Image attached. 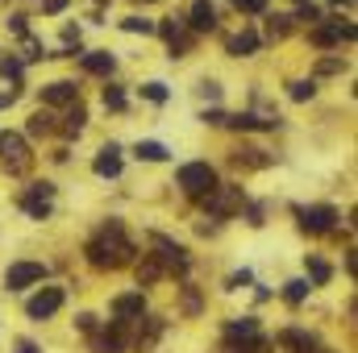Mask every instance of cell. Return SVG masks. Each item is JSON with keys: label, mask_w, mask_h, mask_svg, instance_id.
<instances>
[{"label": "cell", "mask_w": 358, "mask_h": 353, "mask_svg": "<svg viewBox=\"0 0 358 353\" xmlns=\"http://www.w3.org/2000/svg\"><path fill=\"white\" fill-rule=\"evenodd\" d=\"M134 258V241L125 237V229H121V220H108L104 229H100V237L88 241V262L96 270H117V266H125Z\"/></svg>", "instance_id": "1"}, {"label": "cell", "mask_w": 358, "mask_h": 353, "mask_svg": "<svg viewBox=\"0 0 358 353\" xmlns=\"http://www.w3.org/2000/svg\"><path fill=\"white\" fill-rule=\"evenodd\" d=\"M176 183H179V191H183V195L204 200V195L217 187V171H213L208 163H183V167H179V175H176Z\"/></svg>", "instance_id": "2"}, {"label": "cell", "mask_w": 358, "mask_h": 353, "mask_svg": "<svg viewBox=\"0 0 358 353\" xmlns=\"http://www.w3.org/2000/svg\"><path fill=\"white\" fill-rule=\"evenodd\" d=\"M204 204H208V212H213V216H221V220H225V216H234V212L246 204V191H242V187H221V183H217V187L204 195Z\"/></svg>", "instance_id": "3"}, {"label": "cell", "mask_w": 358, "mask_h": 353, "mask_svg": "<svg viewBox=\"0 0 358 353\" xmlns=\"http://www.w3.org/2000/svg\"><path fill=\"white\" fill-rule=\"evenodd\" d=\"M296 216H300V229H304V233H313V237H321V233H329V229L338 225V208H329V204L296 208Z\"/></svg>", "instance_id": "4"}, {"label": "cell", "mask_w": 358, "mask_h": 353, "mask_svg": "<svg viewBox=\"0 0 358 353\" xmlns=\"http://www.w3.org/2000/svg\"><path fill=\"white\" fill-rule=\"evenodd\" d=\"M42 278H46V266L42 262H13L4 270V287L8 291H25V287H34Z\"/></svg>", "instance_id": "5"}, {"label": "cell", "mask_w": 358, "mask_h": 353, "mask_svg": "<svg viewBox=\"0 0 358 353\" xmlns=\"http://www.w3.org/2000/svg\"><path fill=\"white\" fill-rule=\"evenodd\" d=\"M59 308H63V287H42V291H38V295L25 303L29 320H50Z\"/></svg>", "instance_id": "6"}, {"label": "cell", "mask_w": 358, "mask_h": 353, "mask_svg": "<svg viewBox=\"0 0 358 353\" xmlns=\"http://www.w3.org/2000/svg\"><path fill=\"white\" fill-rule=\"evenodd\" d=\"M50 200H55V183H34V187L21 195V208H25L34 220H42V216H50Z\"/></svg>", "instance_id": "7"}, {"label": "cell", "mask_w": 358, "mask_h": 353, "mask_svg": "<svg viewBox=\"0 0 358 353\" xmlns=\"http://www.w3.org/2000/svg\"><path fill=\"white\" fill-rule=\"evenodd\" d=\"M0 158H4L8 171H25V167H29L25 137H21V133H0Z\"/></svg>", "instance_id": "8"}, {"label": "cell", "mask_w": 358, "mask_h": 353, "mask_svg": "<svg viewBox=\"0 0 358 353\" xmlns=\"http://www.w3.org/2000/svg\"><path fill=\"white\" fill-rule=\"evenodd\" d=\"M125 345H129V337H125V320H113V324L96 337L92 350L96 353H125Z\"/></svg>", "instance_id": "9"}, {"label": "cell", "mask_w": 358, "mask_h": 353, "mask_svg": "<svg viewBox=\"0 0 358 353\" xmlns=\"http://www.w3.org/2000/svg\"><path fill=\"white\" fill-rule=\"evenodd\" d=\"M155 258L163 266H179V270H187V250L183 246H176V241H167V237H155Z\"/></svg>", "instance_id": "10"}, {"label": "cell", "mask_w": 358, "mask_h": 353, "mask_svg": "<svg viewBox=\"0 0 358 353\" xmlns=\"http://www.w3.org/2000/svg\"><path fill=\"white\" fill-rule=\"evenodd\" d=\"M187 25H192L196 33L217 29V13H213V4H208V0H196V4H192V13H187Z\"/></svg>", "instance_id": "11"}, {"label": "cell", "mask_w": 358, "mask_h": 353, "mask_svg": "<svg viewBox=\"0 0 358 353\" xmlns=\"http://www.w3.org/2000/svg\"><path fill=\"white\" fill-rule=\"evenodd\" d=\"M113 312H117L121 320H129V316H138V320H142V312H146V299H142V291L117 295V299H113Z\"/></svg>", "instance_id": "12"}, {"label": "cell", "mask_w": 358, "mask_h": 353, "mask_svg": "<svg viewBox=\"0 0 358 353\" xmlns=\"http://www.w3.org/2000/svg\"><path fill=\"white\" fill-rule=\"evenodd\" d=\"M76 96H80V88L71 80H59V84L42 88V104H76Z\"/></svg>", "instance_id": "13"}, {"label": "cell", "mask_w": 358, "mask_h": 353, "mask_svg": "<svg viewBox=\"0 0 358 353\" xmlns=\"http://www.w3.org/2000/svg\"><path fill=\"white\" fill-rule=\"evenodd\" d=\"M279 345H287V350H296V353H313L317 350V337L304 333V329H283L279 333Z\"/></svg>", "instance_id": "14"}, {"label": "cell", "mask_w": 358, "mask_h": 353, "mask_svg": "<svg viewBox=\"0 0 358 353\" xmlns=\"http://www.w3.org/2000/svg\"><path fill=\"white\" fill-rule=\"evenodd\" d=\"M96 175H104V179H117V175H121V150H117L113 142L100 150V158H96Z\"/></svg>", "instance_id": "15"}, {"label": "cell", "mask_w": 358, "mask_h": 353, "mask_svg": "<svg viewBox=\"0 0 358 353\" xmlns=\"http://www.w3.org/2000/svg\"><path fill=\"white\" fill-rule=\"evenodd\" d=\"M113 67H117V59H113L108 50H92V54H84V71H92V75H113Z\"/></svg>", "instance_id": "16"}, {"label": "cell", "mask_w": 358, "mask_h": 353, "mask_svg": "<svg viewBox=\"0 0 358 353\" xmlns=\"http://www.w3.org/2000/svg\"><path fill=\"white\" fill-rule=\"evenodd\" d=\"M308 42H313V46H338V42H342V21H329V25H317V29L308 33Z\"/></svg>", "instance_id": "17"}, {"label": "cell", "mask_w": 358, "mask_h": 353, "mask_svg": "<svg viewBox=\"0 0 358 353\" xmlns=\"http://www.w3.org/2000/svg\"><path fill=\"white\" fill-rule=\"evenodd\" d=\"M167 154H171V150H167L163 142H138V146H134V158H142V163H167Z\"/></svg>", "instance_id": "18"}, {"label": "cell", "mask_w": 358, "mask_h": 353, "mask_svg": "<svg viewBox=\"0 0 358 353\" xmlns=\"http://www.w3.org/2000/svg\"><path fill=\"white\" fill-rule=\"evenodd\" d=\"M255 50H259V33H250V29L238 33V38H229V54H234V59H246V54H255Z\"/></svg>", "instance_id": "19"}, {"label": "cell", "mask_w": 358, "mask_h": 353, "mask_svg": "<svg viewBox=\"0 0 358 353\" xmlns=\"http://www.w3.org/2000/svg\"><path fill=\"white\" fill-rule=\"evenodd\" d=\"M225 337L229 341H250V337H259V324L255 320H229L225 324Z\"/></svg>", "instance_id": "20"}, {"label": "cell", "mask_w": 358, "mask_h": 353, "mask_svg": "<svg viewBox=\"0 0 358 353\" xmlns=\"http://www.w3.org/2000/svg\"><path fill=\"white\" fill-rule=\"evenodd\" d=\"M308 291H313V283H304V278H292V283L283 287V299H287V303H304V299H308Z\"/></svg>", "instance_id": "21"}, {"label": "cell", "mask_w": 358, "mask_h": 353, "mask_svg": "<svg viewBox=\"0 0 358 353\" xmlns=\"http://www.w3.org/2000/svg\"><path fill=\"white\" fill-rule=\"evenodd\" d=\"M308 274H313V283H317V287H325V283L334 278V270H329V262H321L317 254H308Z\"/></svg>", "instance_id": "22"}, {"label": "cell", "mask_w": 358, "mask_h": 353, "mask_svg": "<svg viewBox=\"0 0 358 353\" xmlns=\"http://www.w3.org/2000/svg\"><path fill=\"white\" fill-rule=\"evenodd\" d=\"M121 29H125V33H155V21H146V17H125Z\"/></svg>", "instance_id": "23"}, {"label": "cell", "mask_w": 358, "mask_h": 353, "mask_svg": "<svg viewBox=\"0 0 358 353\" xmlns=\"http://www.w3.org/2000/svg\"><path fill=\"white\" fill-rule=\"evenodd\" d=\"M104 108H113V112H121V108H125V91H121V88H113V84H108V88H104Z\"/></svg>", "instance_id": "24"}, {"label": "cell", "mask_w": 358, "mask_h": 353, "mask_svg": "<svg viewBox=\"0 0 358 353\" xmlns=\"http://www.w3.org/2000/svg\"><path fill=\"white\" fill-rule=\"evenodd\" d=\"M50 129H55V125H50L46 112H34V117H29V133H34V137H38V133H50Z\"/></svg>", "instance_id": "25"}, {"label": "cell", "mask_w": 358, "mask_h": 353, "mask_svg": "<svg viewBox=\"0 0 358 353\" xmlns=\"http://www.w3.org/2000/svg\"><path fill=\"white\" fill-rule=\"evenodd\" d=\"M313 96H317V84H313V80L292 84V100H313Z\"/></svg>", "instance_id": "26"}, {"label": "cell", "mask_w": 358, "mask_h": 353, "mask_svg": "<svg viewBox=\"0 0 358 353\" xmlns=\"http://www.w3.org/2000/svg\"><path fill=\"white\" fill-rule=\"evenodd\" d=\"M84 121H88V112L76 104V108H71V117H67V133H80V129H84Z\"/></svg>", "instance_id": "27"}, {"label": "cell", "mask_w": 358, "mask_h": 353, "mask_svg": "<svg viewBox=\"0 0 358 353\" xmlns=\"http://www.w3.org/2000/svg\"><path fill=\"white\" fill-rule=\"evenodd\" d=\"M142 96H146L150 104H163V100H167V84H146V88H142Z\"/></svg>", "instance_id": "28"}, {"label": "cell", "mask_w": 358, "mask_h": 353, "mask_svg": "<svg viewBox=\"0 0 358 353\" xmlns=\"http://www.w3.org/2000/svg\"><path fill=\"white\" fill-rule=\"evenodd\" d=\"M234 8H238V13H250V17H259V13L267 8V0H234Z\"/></svg>", "instance_id": "29"}, {"label": "cell", "mask_w": 358, "mask_h": 353, "mask_svg": "<svg viewBox=\"0 0 358 353\" xmlns=\"http://www.w3.org/2000/svg\"><path fill=\"white\" fill-rule=\"evenodd\" d=\"M296 17H300V21H308V25H317V21H321V13H317V8H313L308 0L300 4V13H296Z\"/></svg>", "instance_id": "30"}, {"label": "cell", "mask_w": 358, "mask_h": 353, "mask_svg": "<svg viewBox=\"0 0 358 353\" xmlns=\"http://www.w3.org/2000/svg\"><path fill=\"white\" fill-rule=\"evenodd\" d=\"M287 21L292 17H271V38H283L287 33Z\"/></svg>", "instance_id": "31"}, {"label": "cell", "mask_w": 358, "mask_h": 353, "mask_svg": "<svg viewBox=\"0 0 358 353\" xmlns=\"http://www.w3.org/2000/svg\"><path fill=\"white\" fill-rule=\"evenodd\" d=\"M342 67H346V63H342V59H325V63H321V67H317V71H321V75H338V71H342Z\"/></svg>", "instance_id": "32"}, {"label": "cell", "mask_w": 358, "mask_h": 353, "mask_svg": "<svg viewBox=\"0 0 358 353\" xmlns=\"http://www.w3.org/2000/svg\"><path fill=\"white\" fill-rule=\"evenodd\" d=\"M250 278H255L250 270H238V274H229V291H238V287H246Z\"/></svg>", "instance_id": "33"}, {"label": "cell", "mask_w": 358, "mask_h": 353, "mask_svg": "<svg viewBox=\"0 0 358 353\" xmlns=\"http://www.w3.org/2000/svg\"><path fill=\"white\" fill-rule=\"evenodd\" d=\"M183 308H187V312H200V295H196V291H187V295H183Z\"/></svg>", "instance_id": "34"}, {"label": "cell", "mask_w": 358, "mask_h": 353, "mask_svg": "<svg viewBox=\"0 0 358 353\" xmlns=\"http://www.w3.org/2000/svg\"><path fill=\"white\" fill-rule=\"evenodd\" d=\"M76 324H80V329H84V333H92V329H96V316H80V320H76Z\"/></svg>", "instance_id": "35"}, {"label": "cell", "mask_w": 358, "mask_h": 353, "mask_svg": "<svg viewBox=\"0 0 358 353\" xmlns=\"http://www.w3.org/2000/svg\"><path fill=\"white\" fill-rule=\"evenodd\" d=\"M200 91H204L208 100H221V88H217V84H204V88H200Z\"/></svg>", "instance_id": "36"}, {"label": "cell", "mask_w": 358, "mask_h": 353, "mask_svg": "<svg viewBox=\"0 0 358 353\" xmlns=\"http://www.w3.org/2000/svg\"><path fill=\"white\" fill-rule=\"evenodd\" d=\"M67 8V0H46V13H63Z\"/></svg>", "instance_id": "37"}, {"label": "cell", "mask_w": 358, "mask_h": 353, "mask_svg": "<svg viewBox=\"0 0 358 353\" xmlns=\"http://www.w3.org/2000/svg\"><path fill=\"white\" fill-rule=\"evenodd\" d=\"M17 353H42L34 341H17Z\"/></svg>", "instance_id": "38"}, {"label": "cell", "mask_w": 358, "mask_h": 353, "mask_svg": "<svg viewBox=\"0 0 358 353\" xmlns=\"http://www.w3.org/2000/svg\"><path fill=\"white\" fill-rule=\"evenodd\" d=\"M334 4H355V0H334Z\"/></svg>", "instance_id": "39"}, {"label": "cell", "mask_w": 358, "mask_h": 353, "mask_svg": "<svg viewBox=\"0 0 358 353\" xmlns=\"http://www.w3.org/2000/svg\"><path fill=\"white\" fill-rule=\"evenodd\" d=\"M300 4H304V0H300Z\"/></svg>", "instance_id": "40"}]
</instances>
